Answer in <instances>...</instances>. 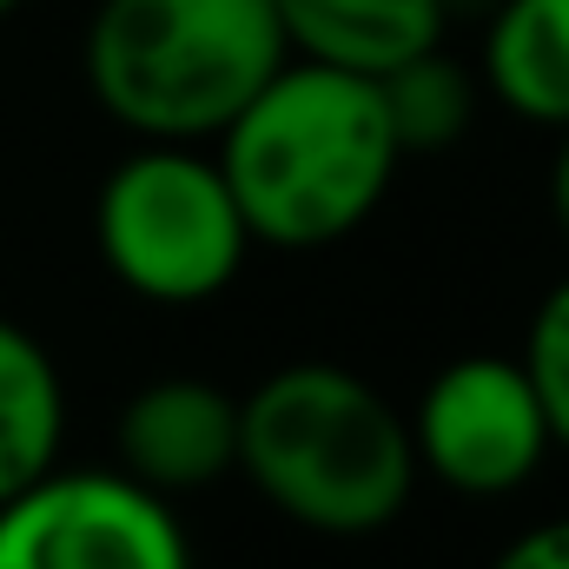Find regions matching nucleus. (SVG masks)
Instances as JSON below:
<instances>
[{
    "label": "nucleus",
    "mask_w": 569,
    "mask_h": 569,
    "mask_svg": "<svg viewBox=\"0 0 569 569\" xmlns=\"http://www.w3.org/2000/svg\"><path fill=\"white\" fill-rule=\"evenodd\" d=\"M405 146L365 73L291 60L219 127V172L252 246L318 252L351 239L391 192Z\"/></svg>",
    "instance_id": "nucleus-1"
},
{
    "label": "nucleus",
    "mask_w": 569,
    "mask_h": 569,
    "mask_svg": "<svg viewBox=\"0 0 569 569\" xmlns=\"http://www.w3.org/2000/svg\"><path fill=\"white\" fill-rule=\"evenodd\" d=\"M252 490L318 537H371L405 517L418 450L405 411L345 365H284L239 398V463Z\"/></svg>",
    "instance_id": "nucleus-2"
},
{
    "label": "nucleus",
    "mask_w": 569,
    "mask_h": 569,
    "mask_svg": "<svg viewBox=\"0 0 569 569\" xmlns=\"http://www.w3.org/2000/svg\"><path fill=\"white\" fill-rule=\"evenodd\" d=\"M279 67L272 0H100L87 27L93 100L140 140H212Z\"/></svg>",
    "instance_id": "nucleus-3"
},
{
    "label": "nucleus",
    "mask_w": 569,
    "mask_h": 569,
    "mask_svg": "<svg viewBox=\"0 0 569 569\" xmlns=\"http://www.w3.org/2000/svg\"><path fill=\"white\" fill-rule=\"evenodd\" d=\"M93 239L107 272L152 305L219 298L252 252V232L232 206L219 159H199L179 140H146L107 172Z\"/></svg>",
    "instance_id": "nucleus-4"
},
{
    "label": "nucleus",
    "mask_w": 569,
    "mask_h": 569,
    "mask_svg": "<svg viewBox=\"0 0 569 569\" xmlns=\"http://www.w3.org/2000/svg\"><path fill=\"white\" fill-rule=\"evenodd\" d=\"M0 569H192V543L127 470H47L0 503Z\"/></svg>",
    "instance_id": "nucleus-5"
},
{
    "label": "nucleus",
    "mask_w": 569,
    "mask_h": 569,
    "mask_svg": "<svg viewBox=\"0 0 569 569\" xmlns=\"http://www.w3.org/2000/svg\"><path fill=\"white\" fill-rule=\"evenodd\" d=\"M411 425L418 470H430L457 497H510L550 457V418L523 358L470 351L425 385Z\"/></svg>",
    "instance_id": "nucleus-6"
},
{
    "label": "nucleus",
    "mask_w": 569,
    "mask_h": 569,
    "mask_svg": "<svg viewBox=\"0 0 569 569\" xmlns=\"http://www.w3.org/2000/svg\"><path fill=\"white\" fill-rule=\"evenodd\" d=\"M120 470L152 497L206 490L239 463V398L212 378H152L120 411Z\"/></svg>",
    "instance_id": "nucleus-7"
},
{
    "label": "nucleus",
    "mask_w": 569,
    "mask_h": 569,
    "mask_svg": "<svg viewBox=\"0 0 569 569\" xmlns=\"http://www.w3.org/2000/svg\"><path fill=\"white\" fill-rule=\"evenodd\" d=\"M272 13H279L284 53L378 80L443 47L450 0H272Z\"/></svg>",
    "instance_id": "nucleus-8"
},
{
    "label": "nucleus",
    "mask_w": 569,
    "mask_h": 569,
    "mask_svg": "<svg viewBox=\"0 0 569 569\" xmlns=\"http://www.w3.org/2000/svg\"><path fill=\"white\" fill-rule=\"evenodd\" d=\"M490 93L537 127H569V0H503L483 33Z\"/></svg>",
    "instance_id": "nucleus-9"
},
{
    "label": "nucleus",
    "mask_w": 569,
    "mask_h": 569,
    "mask_svg": "<svg viewBox=\"0 0 569 569\" xmlns=\"http://www.w3.org/2000/svg\"><path fill=\"white\" fill-rule=\"evenodd\" d=\"M60 437H67V391L47 345L27 325L0 318V503L53 470Z\"/></svg>",
    "instance_id": "nucleus-10"
},
{
    "label": "nucleus",
    "mask_w": 569,
    "mask_h": 569,
    "mask_svg": "<svg viewBox=\"0 0 569 569\" xmlns=\"http://www.w3.org/2000/svg\"><path fill=\"white\" fill-rule=\"evenodd\" d=\"M378 93H385L391 133H398L405 152H437V146L463 140V127L477 113V87H470V73L443 47H430L418 60L378 73Z\"/></svg>",
    "instance_id": "nucleus-11"
},
{
    "label": "nucleus",
    "mask_w": 569,
    "mask_h": 569,
    "mask_svg": "<svg viewBox=\"0 0 569 569\" xmlns=\"http://www.w3.org/2000/svg\"><path fill=\"white\" fill-rule=\"evenodd\" d=\"M523 371L537 385V405L550 418V443L569 450V279L537 305L530 338H523Z\"/></svg>",
    "instance_id": "nucleus-12"
},
{
    "label": "nucleus",
    "mask_w": 569,
    "mask_h": 569,
    "mask_svg": "<svg viewBox=\"0 0 569 569\" xmlns=\"http://www.w3.org/2000/svg\"><path fill=\"white\" fill-rule=\"evenodd\" d=\"M490 569H569V517H550V523L523 530Z\"/></svg>",
    "instance_id": "nucleus-13"
},
{
    "label": "nucleus",
    "mask_w": 569,
    "mask_h": 569,
    "mask_svg": "<svg viewBox=\"0 0 569 569\" xmlns=\"http://www.w3.org/2000/svg\"><path fill=\"white\" fill-rule=\"evenodd\" d=\"M550 212H557V226L569 239V127H563V146H557V172H550Z\"/></svg>",
    "instance_id": "nucleus-14"
},
{
    "label": "nucleus",
    "mask_w": 569,
    "mask_h": 569,
    "mask_svg": "<svg viewBox=\"0 0 569 569\" xmlns=\"http://www.w3.org/2000/svg\"><path fill=\"white\" fill-rule=\"evenodd\" d=\"M13 7H20V0H0V13H13Z\"/></svg>",
    "instance_id": "nucleus-15"
}]
</instances>
